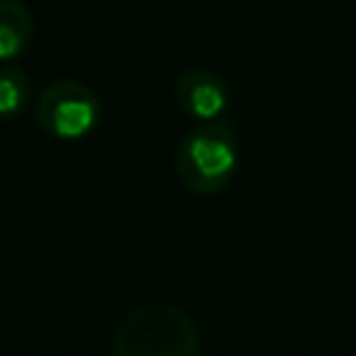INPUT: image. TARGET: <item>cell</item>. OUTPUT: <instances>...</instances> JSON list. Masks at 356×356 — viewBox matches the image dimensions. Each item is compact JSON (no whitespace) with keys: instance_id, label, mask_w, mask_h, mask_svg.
I'll list each match as a JSON object with an SVG mask.
<instances>
[{"instance_id":"cell-1","label":"cell","mask_w":356,"mask_h":356,"mask_svg":"<svg viewBox=\"0 0 356 356\" xmlns=\"http://www.w3.org/2000/svg\"><path fill=\"white\" fill-rule=\"evenodd\" d=\"M175 178L192 195L222 192L239 170V134L228 117L189 128L172 156Z\"/></svg>"},{"instance_id":"cell-2","label":"cell","mask_w":356,"mask_h":356,"mask_svg":"<svg viewBox=\"0 0 356 356\" xmlns=\"http://www.w3.org/2000/svg\"><path fill=\"white\" fill-rule=\"evenodd\" d=\"M111 356H200V331L181 306L150 300L117 323Z\"/></svg>"},{"instance_id":"cell-3","label":"cell","mask_w":356,"mask_h":356,"mask_svg":"<svg viewBox=\"0 0 356 356\" xmlns=\"http://www.w3.org/2000/svg\"><path fill=\"white\" fill-rule=\"evenodd\" d=\"M36 122L56 139H83L103 117V103L92 86L75 78L50 81L33 103Z\"/></svg>"},{"instance_id":"cell-4","label":"cell","mask_w":356,"mask_h":356,"mask_svg":"<svg viewBox=\"0 0 356 356\" xmlns=\"http://www.w3.org/2000/svg\"><path fill=\"white\" fill-rule=\"evenodd\" d=\"M175 103L178 108L197 120V122H211L225 117L228 111V83L222 81V75H217L209 67H189L178 75L175 81Z\"/></svg>"},{"instance_id":"cell-5","label":"cell","mask_w":356,"mask_h":356,"mask_svg":"<svg viewBox=\"0 0 356 356\" xmlns=\"http://www.w3.org/2000/svg\"><path fill=\"white\" fill-rule=\"evenodd\" d=\"M33 39V14L22 0H0V61L28 50Z\"/></svg>"},{"instance_id":"cell-6","label":"cell","mask_w":356,"mask_h":356,"mask_svg":"<svg viewBox=\"0 0 356 356\" xmlns=\"http://www.w3.org/2000/svg\"><path fill=\"white\" fill-rule=\"evenodd\" d=\"M33 95L31 78L19 67H0V117H17L28 108Z\"/></svg>"}]
</instances>
